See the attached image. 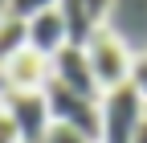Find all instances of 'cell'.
<instances>
[{
    "label": "cell",
    "instance_id": "obj_1",
    "mask_svg": "<svg viewBox=\"0 0 147 143\" xmlns=\"http://www.w3.org/2000/svg\"><path fill=\"white\" fill-rule=\"evenodd\" d=\"M98 111H102V143H135L139 127L147 123V94L135 82L115 86V90H102Z\"/></svg>",
    "mask_w": 147,
    "mask_h": 143
},
{
    "label": "cell",
    "instance_id": "obj_2",
    "mask_svg": "<svg viewBox=\"0 0 147 143\" xmlns=\"http://www.w3.org/2000/svg\"><path fill=\"white\" fill-rule=\"evenodd\" d=\"M86 57H90V69H94V82L98 90H115V86H127L135 74V53L127 49V41L119 33H110L106 25L86 41Z\"/></svg>",
    "mask_w": 147,
    "mask_h": 143
},
{
    "label": "cell",
    "instance_id": "obj_3",
    "mask_svg": "<svg viewBox=\"0 0 147 143\" xmlns=\"http://www.w3.org/2000/svg\"><path fill=\"white\" fill-rule=\"evenodd\" d=\"M45 102H49L53 123H65V127L82 131L86 139L102 143V111H98V98H86L78 90H65V86L49 82L45 86Z\"/></svg>",
    "mask_w": 147,
    "mask_h": 143
},
{
    "label": "cell",
    "instance_id": "obj_4",
    "mask_svg": "<svg viewBox=\"0 0 147 143\" xmlns=\"http://www.w3.org/2000/svg\"><path fill=\"white\" fill-rule=\"evenodd\" d=\"M0 106L12 115V123H16V131H21L25 143H45V135L53 127L45 90H4L0 94Z\"/></svg>",
    "mask_w": 147,
    "mask_h": 143
},
{
    "label": "cell",
    "instance_id": "obj_5",
    "mask_svg": "<svg viewBox=\"0 0 147 143\" xmlns=\"http://www.w3.org/2000/svg\"><path fill=\"white\" fill-rule=\"evenodd\" d=\"M53 82V61L33 49H21L0 65V86L4 90H45Z\"/></svg>",
    "mask_w": 147,
    "mask_h": 143
},
{
    "label": "cell",
    "instance_id": "obj_6",
    "mask_svg": "<svg viewBox=\"0 0 147 143\" xmlns=\"http://www.w3.org/2000/svg\"><path fill=\"white\" fill-rule=\"evenodd\" d=\"M53 82L65 86V90H78L86 98H102L94 69H90V57H86V45H65L53 53Z\"/></svg>",
    "mask_w": 147,
    "mask_h": 143
},
{
    "label": "cell",
    "instance_id": "obj_7",
    "mask_svg": "<svg viewBox=\"0 0 147 143\" xmlns=\"http://www.w3.org/2000/svg\"><path fill=\"white\" fill-rule=\"evenodd\" d=\"M25 25H29V49L41 53V57H49V61H53V53H57V49L69 45V33H65V21H61L57 8L37 12V16H29Z\"/></svg>",
    "mask_w": 147,
    "mask_h": 143
},
{
    "label": "cell",
    "instance_id": "obj_8",
    "mask_svg": "<svg viewBox=\"0 0 147 143\" xmlns=\"http://www.w3.org/2000/svg\"><path fill=\"white\" fill-rule=\"evenodd\" d=\"M29 49V25H25V16H16V12H0V65H4L12 53H21Z\"/></svg>",
    "mask_w": 147,
    "mask_h": 143
},
{
    "label": "cell",
    "instance_id": "obj_9",
    "mask_svg": "<svg viewBox=\"0 0 147 143\" xmlns=\"http://www.w3.org/2000/svg\"><path fill=\"white\" fill-rule=\"evenodd\" d=\"M45 8H57V0H8V12L16 16H37V12H45Z\"/></svg>",
    "mask_w": 147,
    "mask_h": 143
},
{
    "label": "cell",
    "instance_id": "obj_10",
    "mask_svg": "<svg viewBox=\"0 0 147 143\" xmlns=\"http://www.w3.org/2000/svg\"><path fill=\"white\" fill-rule=\"evenodd\" d=\"M45 143H94V139H86L82 131L65 127V123H53V127H49V135H45Z\"/></svg>",
    "mask_w": 147,
    "mask_h": 143
},
{
    "label": "cell",
    "instance_id": "obj_11",
    "mask_svg": "<svg viewBox=\"0 0 147 143\" xmlns=\"http://www.w3.org/2000/svg\"><path fill=\"white\" fill-rule=\"evenodd\" d=\"M0 143H25L21 139V131H16V123H12V115L0 106Z\"/></svg>",
    "mask_w": 147,
    "mask_h": 143
},
{
    "label": "cell",
    "instance_id": "obj_12",
    "mask_svg": "<svg viewBox=\"0 0 147 143\" xmlns=\"http://www.w3.org/2000/svg\"><path fill=\"white\" fill-rule=\"evenodd\" d=\"M82 8L94 16V25H102V21H106V12H110V0H82Z\"/></svg>",
    "mask_w": 147,
    "mask_h": 143
},
{
    "label": "cell",
    "instance_id": "obj_13",
    "mask_svg": "<svg viewBox=\"0 0 147 143\" xmlns=\"http://www.w3.org/2000/svg\"><path fill=\"white\" fill-rule=\"evenodd\" d=\"M131 82L139 86V90L147 94V49L139 53V57H135V74H131Z\"/></svg>",
    "mask_w": 147,
    "mask_h": 143
},
{
    "label": "cell",
    "instance_id": "obj_14",
    "mask_svg": "<svg viewBox=\"0 0 147 143\" xmlns=\"http://www.w3.org/2000/svg\"><path fill=\"white\" fill-rule=\"evenodd\" d=\"M135 143H147V123L139 127V135H135Z\"/></svg>",
    "mask_w": 147,
    "mask_h": 143
}]
</instances>
